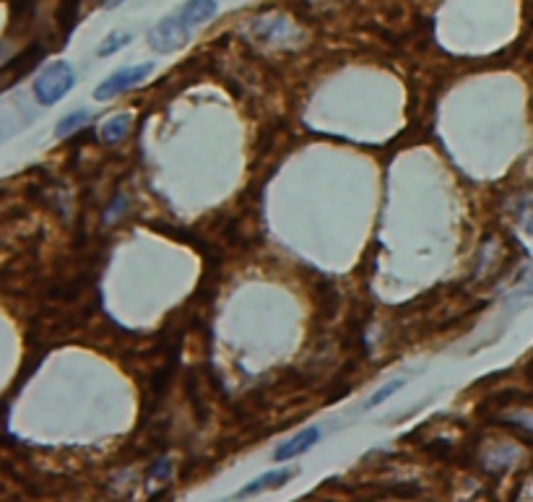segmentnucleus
<instances>
[{
    "label": "nucleus",
    "instance_id": "obj_9",
    "mask_svg": "<svg viewBox=\"0 0 533 502\" xmlns=\"http://www.w3.org/2000/svg\"><path fill=\"white\" fill-rule=\"evenodd\" d=\"M403 385H406V378L388 380V383H385L383 388H377V391L372 393V396L367 398V401H364V409L370 411V409H375V406H383L390 396H396V393L401 391Z\"/></svg>",
    "mask_w": 533,
    "mask_h": 502
},
{
    "label": "nucleus",
    "instance_id": "obj_2",
    "mask_svg": "<svg viewBox=\"0 0 533 502\" xmlns=\"http://www.w3.org/2000/svg\"><path fill=\"white\" fill-rule=\"evenodd\" d=\"M190 37H193V29L185 27L177 19V14H169L149 32V45L156 53H177V50L188 45Z\"/></svg>",
    "mask_w": 533,
    "mask_h": 502
},
{
    "label": "nucleus",
    "instance_id": "obj_3",
    "mask_svg": "<svg viewBox=\"0 0 533 502\" xmlns=\"http://www.w3.org/2000/svg\"><path fill=\"white\" fill-rule=\"evenodd\" d=\"M151 73H154V63H138V66L120 68V71L107 76V79L94 89V99H97V102H107V99L128 92V89L138 86L141 81H146Z\"/></svg>",
    "mask_w": 533,
    "mask_h": 502
},
{
    "label": "nucleus",
    "instance_id": "obj_12",
    "mask_svg": "<svg viewBox=\"0 0 533 502\" xmlns=\"http://www.w3.org/2000/svg\"><path fill=\"white\" fill-rule=\"evenodd\" d=\"M518 297H533V279L523 287V292H518Z\"/></svg>",
    "mask_w": 533,
    "mask_h": 502
},
{
    "label": "nucleus",
    "instance_id": "obj_11",
    "mask_svg": "<svg viewBox=\"0 0 533 502\" xmlns=\"http://www.w3.org/2000/svg\"><path fill=\"white\" fill-rule=\"evenodd\" d=\"M123 203H125V198H117L115 206H112V211H110V214H107V222H112V219H115V216L120 214V211H123Z\"/></svg>",
    "mask_w": 533,
    "mask_h": 502
},
{
    "label": "nucleus",
    "instance_id": "obj_4",
    "mask_svg": "<svg viewBox=\"0 0 533 502\" xmlns=\"http://www.w3.org/2000/svg\"><path fill=\"white\" fill-rule=\"evenodd\" d=\"M320 443V427H307V430L297 432L294 437H289L286 443H281L279 448L273 450V461L276 463H286L292 461V458L302 456L312 445Z\"/></svg>",
    "mask_w": 533,
    "mask_h": 502
},
{
    "label": "nucleus",
    "instance_id": "obj_6",
    "mask_svg": "<svg viewBox=\"0 0 533 502\" xmlns=\"http://www.w3.org/2000/svg\"><path fill=\"white\" fill-rule=\"evenodd\" d=\"M294 476V469H273V471H266V474H260L258 479H253V482H247L245 487L237 492L240 497H247V495H263V492H271V489H281L284 484H289V479Z\"/></svg>",
    "mask_w": 533,
    "mask_h": 502
},
{
    "label": "nucleus",
    "instance_id": "obj_5",
    "mask_svg": "<svg viewBox=\"0 0 533 502\" xmlns=\"http://www.w3.org/2000/svg\"><path fill=\"white\" fill-rule=\"evenodd\" d=\"M175 14L185 27L195 32L201 24H206V21H211L219 14V3H216V0H188V3H182V6L177 8Z\"/></svg>",
    "mask_w": 533,
    "mask_h": 502
},
{
    "label": "nucleus",
    "instance_id": "obj_8",
    "mask_svg": "<svg viewBox=\"0 0 533 502\" xmlns=\"http://www.w3.org/2000/svg\"><path fill=\"white\" fill-rule=\"evenodd\" d=\"M91 120V112L89 110H76L71 112V115H65L63 120L58 123V128H55V136L58 138H68L71 133H76L78 128H84L86 123Z\"/></svg>",
    "mask_w": 533,
    "mask_h": 502
},
{
    "label": "nucleus",
    "instance_id": "obj_1",
    "mask_svg": "<svg viewBox=\"0 0 533 502\" xmlns=\"http://www.w3.org/2000/svg\"><path fill=\"white\" fill-rule=\"evenodd\" d=\"M73 86H76V71H73L71 63L58 60V63L42 68L37 84H34V97L42 107H52L58 105L63 97H68Z\"/></svg>",
    "mask_w": 533,
    "mask_h": 502
},
{
    "label": "nucleus",
    "instance_id": "obj_10",
    "mask_svg": "<svg viewBox=\"0 0 533 502\" xmlns=\"http://www.w3.org/2000/svg\"><path fill=\"white\" fill-rule=\"evenodd\" d=\"M128 42H130V34L128 32H112V34H107V37H104L102 45H99L97 55H99V58H110V55L120 53V50H123V47L128 45Z\"/></svg>",
    "mask_w": 533,
    "mask_h": 502
},
{
    "label": "nucleus",
    "instance_id": "obj_7",
    "mask_svg": "<svg viewBox=\"0 0 533 502\" xmlns=\"http://www.w3.org/2000/svg\"><path fill=\"white\" fill-rule=\"evenodd\" d=\"M130 123H133V118H130L128 112H120V115L107 120V123L102 125L104 144H117V141H123V138L130 133Z\"/></svg>",
    "mask_w": 533,
    "mask_h": 502
}]
</instances>
